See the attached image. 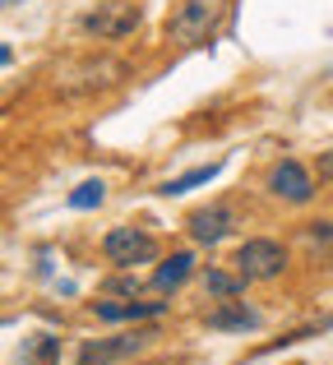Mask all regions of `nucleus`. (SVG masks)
I'll list each match as a JSON object with an SVG mask.
<instances>
[{
    "label": "nucleus",
    "mask_w": 333,
    "mask_h": 365,
    "mask_svg": "<svg viewBox=\"0 0 333 365\" xmlns=\"http://www.w3.org/2000/svg\"><path fill=\"white\" fill-rule=\"evenodd\" d=\"M158 329H135V333H121V338H98V342H83L79 365H116L125 356H139L144 347H153Z\"/></svg>",
    "instance_id": "5"
},
{
    "label": "nucleus",
    "mask_w": 333,
    "mask_h": 365,
    "mask_svg": "<svg viewBox=\"0 0 333 365\" xmlns=\"http://www.w3.org/2000/svg\"><path fill=\"white\" fill-rule=\"evenodd\" d=\"M222 171V162H208V167H195V171H185V176H171L163 180V190L158 195H167V199H176V195H190V190H199V185H208V180Z\"/></svg>",
    "instance_id": "12"
},
{
    "label": "nucleus",
    "mask_w": 333,
    "mask_h": 365,
    "mask_svg": "<svg viewBox=\"0 0 333 365\" xmlns=\"http://www.w3.org/2000/svg\"><path fill=\"white\" fill-rule=\"evenodd\" d=\"M167 301H93V314L107 324H130V319H158Z\"/></svg>",
    "instance_id": "9"
},
{
    "label": "nucleus",
    "mask_w": 333,
    "mask_h": 365,
    "mask_svg": "<svg viewBox=\"0 0 333 365\" xmlns=\"http://www.w3.org/2000/svg\"><path fill=\"white\" fill-rule=\"evenodd\" d=\"M245 287H250V282H245L241 273L232 277V273H222V268H208V273H204V292H208V296H217V301H236Z\"/></svg>",
    "instance_id": "13"
},
{
    "label": "nucleus",
    "mask_w": 333,
    "mask_h": 365,
    "mask_svg": "<svg viewBox=\"0 0 333 365\" xmlns=\"http://www.w3.org/2000/svg\"><path fill=\"white\" fill-rule=\"evenodd\" d=\"M5 5H19V0H5Z\"/></svg>",
    "instance_id": "18"
},
{
    "label": "nucleus",
    "mask_w": 333,
    "mask_h": 365,
    "mask_svg": "<svg viewBox=\"0 0 333 365\" xmlns=\"http://www.w3.org/2000/svg\"><path fill=\"white\" fill-rule=\"evenodd\" d=\"M301 241H306L310 250H333V217H324V222H306L301 227Z\"/></svg>",
    "instance_id": "15"
},
{
    "label": "nucleus",
    "mask_w": 333,
    "mask_h": 365,
    "mask_svg": "<svg viewBox=\"0 0 333 365\" xmlns=\"http://www.w3.org/2000/svg\"><path fill=\"white\" fill-rule=\"evenodd\" d=\"M185 227H190V236H195L199 245H217V241H227V236H232L236 213L227 204H208V208H195Z\"/></svg>",
    "instance_id": "7"
},
{
    "label": "nucleus",
    "mask_w": 333,
    "mask_h": 365,
    "mask_svg": "<svg viewBox=\"0 0 333 365\" xmlns=\"http://www.w3.org/2000/svg\"><path fill=\"white\" fill-rule=\"evenodd\" d=\"M79 28L98 42H121V37L144 28V5L139 0H98L88 14L79 19Z\"/></svg>",
    "instance_id": "2"
},
{
    "label": "nucleus",
    "mask_w": 333,
    "mask_h": 365,
    "mask_svg": "<svg viewBox=\"0 0 333 365\" xmlns=\"http://www.w3.org/2000/svg\"><path fill=\"white\" fill-rule=\"evenodd\" d=\"M190 273H195V255H190V250H176V255H167L163 264H158V273H153V292H158V296L180 292V287L190 282Z\"/></svg>",
    "instance_id": "10"
},
{
    "label": "nucleus",
    "mask_w": 333,
    "mask_h": 365,
    "mask_svg": "<svg viewBox=\"0 0 333 365\" xmlns=\"http://www.w3.org/2000/svg\"><path fill=\"white\" fill-rule=\"evenodd\" d=\"M208 329H217V333H255L264 324V314L260 310H250L245 301H227L222 310H208Z\"/></svg>",
    "instance_id": "8"
},
{
    "label": "nucleus",
    "mask_w": 333,
    "mask_h": 365,
    "mask_svg": "<svg viewBox=\"0 0 333 365\" xmlns=\"http://www.w3.org/2000/svg\"><path fill=\"white\" fill-rule=\"evenodd\" d=\"M102 255H107L111 268L135 273L139 264H153V259L163 255V245H158V236H148L144 227H111V232L102 236Z\"/></svg>",
    "instance_id": "3"
},
{
    "label": "nucleus",
    "mask_w": 333,
    "mask_h": 365,
    "mask_svg": "<svg viewBox=\"0 0 333 365\" xmlns=\"http://www.w3.org/2000/svg\"><path fill=\"white\" fill-rule=\"evenodd\" d=\"M19 365H61V342L51 333H33L19 347Z\"/></svg>",
    "instance_id": "11"
},
{
    "label": "nucleus",
    "mask_w": 333,
    "mask_h": 365,
    "mask_svg": "<svg viewBox=\"0 0 333 365\" xmlns=\"http://www.w3.org/2000/svg\"><path fill=\"white\" fill-rule=\"evenodd\" d=\"M264 190H269L273 199H282V204H297L301 208V204H310V199H315V176H310L297 158H282L278 167L269 171Z\"/></svg>",
    "instance_id": "6"
},
{
    "label": "nucleus",
    "mask_w": 333,
    "mask_h": 365,
    "mask_svg": "<svg viewBox=\"0 0 333 365\" xmlns=\"http://www.w3.org/2000/svg\"><path fill=\"white\" fill-rule=\"evenodd\" d=\"M111 292H125V296H135V292H139V277H121V282H111Z\"/></svg>",
    "instance_id": "17"
},
{
    "label": "nucleus",
    "mask_w": 333,
    "mask_h": 365,
    "mask_svg": "<svg viewBox=\"0 0 333 365\" xmlns=\"http://www.w3.org/2000/svg\"><path fill=\"white\" fill-rule=\"evenodd\" d=\"M65 204H70L74 213L102 208V204H107V185H102V180H83V185H74V190H70V199H65Z\"/></svg>",
    "instance_id": "14"
},
{
    "label": "nucleus",
    "mask_w": 333,
    "mask_h": 365,
    "mask_svg": "<svg viewBox=\"0 0 333 365\" xmlns=\"http://www.w3.org/2000/svg\"><path fill=\"white\" fill-rule=\"evenodd\" d=\"M227 14H232V0H176L167 14V42L176 51H204L222 33Z\"/></svg>",
    "instance_id": "1"
},
{
    "label": "nucleus",
    "mask_w": 333,
    "mask_h": 365,
    "mask_svg": "<svg viewBox=\"0 0 333 365\" xmlns=\"http://www.w3.org/2000/svg\"><path fill=\"white\" fill-rule=\"evenodd\" d=\"M232 264L245 282H273L287 268V250H282V241H273V236H250V241L236 245Z\"/></svg>",
    "instance_id": "4"
},
{
    "label": "nucleus",
    "mask_w": 333,
    "mask_h": 365,
    "mask_svg": "<svg viewBox=\"0 0 333 365\" xmlns=\"http://www.w3.org/2000/svg\"><path fill=\"white\" fill-rule=\"evenodd\" d=\"M315 171H319V180H333V148H329V153H319Z\"/></svg>",
    "instance_id": "16"
}]
</instances>
